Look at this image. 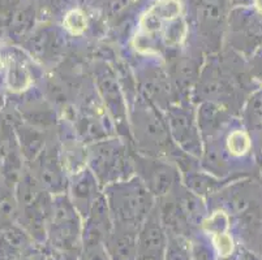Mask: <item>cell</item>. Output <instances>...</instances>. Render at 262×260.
Returning <instances> with one entry per match:
<instances>
[{
	"instance_id": "8",
	"label": "cell",
	"mask_w": 262,
	"mask_h": 260,
	"mask_svg": "<svg viewBox=\"0 0 262 260\" xmlns=\"http://www.w3.org/2000/svg\"><path fill=\"white\" fill-rule=\"evenodd\" d=\"M227 149L235 156L244 155L251 149V140L249 137L242 130H235L227 138Z\"/></svg>"
},
{
	"instance_id": "6",
	"label": "cell",
	"mask_w": 262,
	"mask_h": 260,
	"mask_svg": "<svg viewBox=\"0 0 262 260\" xmlns=\"http://www.w3.org/2000/svg\"><path fill=\"white\" fill-rule=\"evenodd\" d=\"M164 260H192L190 240L184 235L168 234Z\"/></svg>"
},
{
	"instance_id": "1",
	"label": "cell",
	"mask_w": 262,
	"mask_h": 260,
	"mask_svg": "<svg viewBox=\"0 0 262 260\" xmlns=\"http://www.w3.org/2000/svg\"><path fill=\"white\" fill-rule=\"evenodd\" d=\"M107 195L114 224L140 228L154 208L149 189L139 181L114 183L107 189Z\"/></svg>"
},
{
	"instance_id": "3",
	"label": "cell",
	"mask_w": 262,
	"mask_h": 260,
	"mask_svg": "<svg viewBox=\"0 0 262 260\" xmlns=\"http://www.w3.org/2000/svg\"><path fill=\"white\" fill-rule=\"evenodd\" d=\"M137 232L139 228L114 224L113 230L104 241L111 260H137Z\"/></svg>"
},
{
	"instance_id": "11",
	"label": "cell",
	"mask_w": 262,
	"mask_h": 260,
	"mask_svg": "<svg viewBox=\"0 0 262 260\" xmlns=\"http://www.w3.org/2000/svg\"><path fill=\"white\" fill-rule=\"evenodd\" d=\"M256 7L259 13H262V0H256Z\"/></svg>"
},
{
	"instance_id": "7",
	"label": "cell",
	"mask_w": 262,
	"mask_h": 260,
	"mask_svg": "<svg viewBox=\"0 0 262 260\" xmlns=\"http://www.w3.org/2000/svg\"><path fill=\"white\" fill-rule=\"evenodd\" d=\"M77 260H111L107 252L104 241L99 238H85L82 250Z\"/></svg>"
},
{
	"instance_id": "5",
	"label": "cell",
	"mask_w": 262,
	"mask_h": 260,
	"mask_svg": "<svg viewBox=\"0 0 262 260\" xmlns=\"http://www.w3.org/2000/svg\"><path fill=\"white\" fill-rule=\"evenodd\" d=\"M94 163H95V173L99 176H103L106 181L108 178H116V172L120 173L121 166H123V159H121L120 151L115 149H99L97 154L94 152Z\"/></svg>"
},
{
	"instance_id": "10",
	"label": "cell",
	"mask_w": 262,
	"mask_h": 260,
	"mask_svg": "<svg viewBox=\"0 0 262 260\" xmlns=\"http://www.w3.org/2000/svg\"><path fill=\"white\" fill-rule=\"evenodd\" d=\"M64 26L70 30L72 34H80L85 30L86 21H85L84 13L81 11H72L67 14L66 20H64Z\"/></svg>"
},
{
	"instance_id": "9",
	"label": "cell",
	"mask_w": 262,
	"mask_h": 260,
	"mask_svg": "<svg viewBox=\"0 0 262 260\" xmlns=\"http://www.w3.org/2000/svg\"><path fill=\"white\" fill-rule=\"evenodd\" d=\"M7 81H8L11 90H23L28 85L29 76H28V72L24 68V65H21L20 63H12L9 65Z\"/></svg>"
},
{
	"instance_id": "4",
	"label": "cell",
	"mask_w": 262,
	"mask_h": 260,
	"mask_svg": "<svg viewBox=\"0 0 262 260\" xmlns=\"http://www.w3.org/2000/svg\"><path fill=\"white\" fill-rule=\"evenodd\" d=\"M137 169L142 172V178H144V185L149 189L150 193L156 195H164L167 194L168 190L173 183L175 178V171L171 169L170 166L163 164L162 161L149 160H139Z\"/></svg>"
},
{
	"instance_id": "12",
	"label": "cell",
	"mask_w": 262,
	"mask_h": 260,
	"mask_svg": "<svg viewBox=\"0 0 262 260\" xmlns=\"http://www.w3.org/2000/svg\"><path fill=\"white\" fill-rule=\"evenodd\" d=\"M221 260H237V259H236V257H235V254H233V255H231V256L225 257V259H221Z\"/></svg>"
},
{
	"instance_id": "2",
	"label": "cell",
	"mask_w": 262,
	"mask_h": 260,
	"mask_svg": "<svg viewBox=\"0 0 262 260\" xmlns=\"http://www.w3.org/2000/svg\"><path fill=\"white\" fill-rule=\"evenodd\" d=\"M167 240L158 207H154L137 232V260H164Z\"/></svg>"
}]
</instances>
